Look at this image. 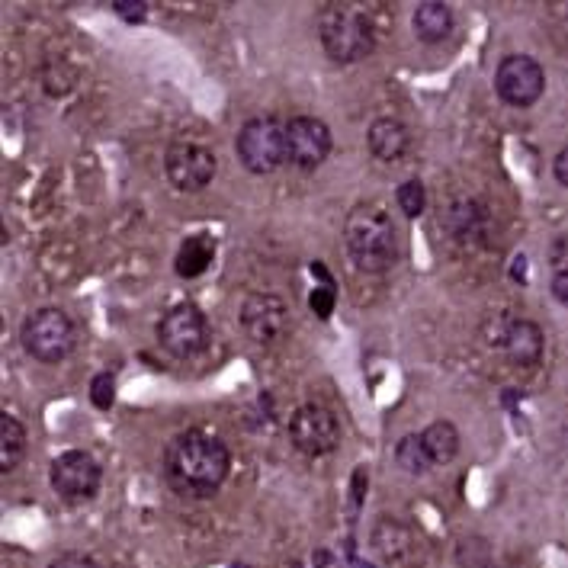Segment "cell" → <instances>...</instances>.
I'll return each mask as SVG.
<instances>
[{
  "mask_svg": "<svg viewBox=\"0 0 568 568\" xmlns=\"http://www.w3.org/2000/svg\"><path fill=\"white\" fill-rule=\"evenodd\" d=\"M232 453L206 431H183L164 450V475L183 498H212L228 479Z\"/></svg>",
  "mask_w": 568,
  "mask_h": 568,
  "instance_id": "cell-1",
  "label": "cell"
},
{
  "mask_svg": "<svg viewBox=\"0 0 568 568\" xmlns=\"http://www.w3.org/2000/svg\"><path fill=\"white\" fill-rule=\"evenodd\" d=\"M344 244L353 267L363 273H386L398 260L395 222L379 203H360L344 222Z\"/></svg>",
  "mask_w": 568,
  "mask_h": 568,
  "instance_id": "cell-2",
  "label": "cell"
},
{
  "mask_svg": "<svg viewBox=\"0 0 568 568\" xmlns=\"http://www.w3.org/2000/svg\"><path fill=\"white\" fill-rule=\"evenodd\" d=\"M318 39L334 61L350 65L373 52L376 29L363 10L350 4H328L318 13Z\"/></svg>",
  "mask_w": 568,
  "mask_h": 568,
  "instance_id": "cell-3",
  "label": "cell"
},
{
  "mask_svg": "<svg viewBox=\"0 0 568 568\" xmlns=\"http://www.w3.org/2000/svg\"><path fill=\"white\" fill-rule=\"evenodd\" d=\"M238 161L251 174H273L286 164V122L276 116H254L241 126L235 138Z\"/></svg>",
  "mask_w": 568,
  "mask_h": 568,
  "instance_id": "cell-4",
  "label": "cell"
},
{
  "mask_svg": "<svg viewBox=\"0 0 568 568\" xmlns=\"http://www.w3.org/2000/svg\"><path fill=\"white\" fill-rule=\"evenodd\" d=\"M23 350L39 363H61L74 350L78 341V331H74V321L61 312V309H36L23 321L20 331Z\"/></svg>",
  "mask_w": 568,
  "mask_h": 568,
  "instance_id": "cell-5",
  "label": "cell"
},
{
  "mask_svg": "<svg viewBox=\"0 0 568 568\" xmlns=\"http://www.w3.org/2000/svg\"><path fill=\"white\" fill-rule=\"evenodd\" d=\"M209 321L196 305H174L158 321V341L177 360H193L209 347Z\"/></svg>",
  "mask_w": 568,
  "mask_h": 568,
  "instance_id": "cell-6",
  "label": "cell"
},
{
  "mask_svg": "<svg viewBox=\"0 0 568 568\" xmlns=\"http://www.w3.org/2000/svg\"><path fill=\"white\" fill-rule=\"evenodd\" d=\"M49 479H52V488L58 498L78 504V501H90L100 491L103 469L87 450H68V453L55 456Z\"/></svg>",
  "mask_w": 568,
  "mask_h": 568,
  "instance_id": "cell-7",
  "label": "cell"
},
{
  "mask_svg": "<svg viewBox=\"0 0 568 568\" xmlns=\"http://www.w3.org/2000/svg\"><path fill=\"white\" fill-rule=\"evenodd\" d=\"M495 90L508 106H533L546 90V71L530 55H508L495 71Z\"/></svg>",
  "mask_w": 568,
  "mask_h": 568,
  "instance_id": "cell-8",
  "label": "cell"
},
{
  "mask_svg": "<svg viewBox=\"0 0 568 568\" xmlns=\"http://www.w3.org/2000/svg\"><path fill=\"white\" fill-rule=\"evenodd\" d=\"M289 440L305 456H328L341 443V424L325 405H302L289 421Z\"/></svg>",
  "mask_w": 568,
  "mask_h": 568,
  "instance_id": "cell-9",
  "label": "cell"
},
{
  "mask_svg": "<svg viewBox=\"0 0 568 568\" xmlns=\"http://www.w3.org/2000/svg\"><path fill=\"white\" fill-rule=\"evenodd\" d=\"M216 167V155L196 142H174L164 155V174L180 193L206 190L212 177H216Z\"/></svg>",
  "mask_w": 568,
  "mask_h": 568,
  "instance_id": "cell-10",
  "label": "cell"
},
{
  "mask_svg": "<svg viewBox=\"0 0 568 568\" xmlns=\"http://www.w3.org/2000/svg\"><path fill=\"white\" fill-rule=\"evenodd\" d=\"M331 155V129L315 116H293L286 122V161L299 171L315 167Z\"/></svg>",
  "mask_w": 568,
  "mask_h": 568,
  "instance_id": "cell-11",
  "label": "cell"
},
{
  "mask_svg": "<svg viewBox=\"0 0 568 568\" xmlns=\"http://www.w3.org/2000/svg\"><path fill=\"white\" fill-rule=\"evenodd\" d=\"M241 328L257 344H276L289 331V309L273 293H251L241 305Z\"/></svg>",
  "mask_w": 568,
  "mask_h": 568,
  "instance_id": "cell-12",
  "label": "cell"
},
{
  "mask_svg": "<svg viewBox=\"0 0 568 568\" xmlns=\"http://www.w3.org/2000/svg\"><path fill=\"white\" fill-rule=\"evenodd\" d=\"M504 353L517 366H533L543 360V328L536 321L514 318L508 334H504Z\"/></svg>",
  "mask_w": 568,
  "mask_h": 568,
  "instance_id": "cell-13",
  "label": "cell"
},
{
  "mask_svg": "<svg viewBox=\"0 0 568 568\" xmlns=\"http://www.w3.org/2000/svg\"><path fill=\"white\" fill-rule=\"evenodd\" d=\"M366 142H370L373 158H379V161H398V158H405V151L411 145V135H408V126H405L402 119L382 116V119L373 122L370 132H366Z\"/></svg>",
  "mask_w": 568,
  "mask_h": 568,
  "instance_id": "cell-14",
  "label": "cell"
},
{
  "mask_svg": "<svg viewBox=\"0 0 568 568\" xmlns=\"http://www.w3.org/2000/svg\"><path fill=\"white\" fill-rule=\"evenodd\" d=\"M488 222V212L482 203H475V199H453V203L440 212V225L447 228L453 238H475L482 235V228Z\"/></svg>",
  "mask_w": 568,
  "mask_h": 568,
  "instance_id": "cell-15",
  "label": "cell"
},
{
  "mask_svg": "<svg viewBox=\"0 0 568 568\" xmlns=\"http://www.w3.org/2000/svg\"><path fill=\"white\" fill-rule=\"evenodd\" d=\"M411 26L421 42H431V45L443 42L453 29V10L443 4V0H424V4H418V10H414Z\"/></svg>",
  "mask_w": 568,
  "mask_h": 568,
  "instance_id": "cell-16",
  "label": "cell"
},
{
  "mask_svg": "<svg viewBox=\"0 0 568 568\" xmlns=\"http://www.w3.org/2000/svg\"><path fill=\"white\" fill-rule=\"evenodd\" d=\"M23 453H26V427L13 414L0 411V469H4V475L20 466Z\"/></svg>",
  "mask_w": 568,
  "mask_h": 568,
  "instance_id": "cell-17",
  "label": "cell"
},
{
  "mask_svg": "<svg viewBox=\"0 0 568 568\" xmlns=\"http://www.w3.org/2000/svg\"><path fill=\"white\" fill-rule=\"evenodd\" d=\"M424 437V447L431 453L434 466H447L450 459L459 453V431L453 421H434L427 424V431L421 434Z\"/></svg>",
  "mask_w": 568,
  "mask_h": 568,
  "instance_id": "cell-18",
  "label": "cell"
},
{
  "mask_svg": "<svg viewBox=\"0 0 568 568\" xmlns=\"http://www.w3.org/2000/svg\"><path fill=\"white\" fill-rule=\"evenodd\" d=\"M212 254H216V244H212V238L206 235H193L183 241V248L177 254V273L187 276V280H193V276L206 273L209 264H212Z\"/></svg>",
  "mask_w": 568,
  "mask_h": 568,
  "instance_id": "cell-19",
  "label": "cell"
},
{
  "mask_svg": "<svg viewBox=\"0 0 568 568\" xmlns=\"http://www.w3.org/2000/svg\"><path fill=\"white\" fill-rule=\"evenodd\" d=\"M395 463L402 466V472H408V475H424V472H431L434 459H431V453H427L421 434H405L395 443Z\"/></svg>",
  "mask_w": 568,
  "mask_h": 568,
  "instance_id": "cell-20",
  "label": "cell"
},
{
  "mask_svg": "<svg viewBox=\"0 0 568 568\" xmlns=\"http://www.w3.org/2000/svg\"><path fill=\"white\" fill-rule=\"evenodd\" d=\"M373 540H376V549L382 552V556H386L389 562H395V559L405 556L411 536L398 524H392V520H382V524L376 527V533H373Z\"/></svg>",
  "mask_w": 568,
  "mask_h": 568,
  "instance_id": "cell-21",
  "label": "cell"
},
{
  "mask_svg": "<svg viewBox=\"0 0 568 568\" xmlns=\"http://www.w3.org/2000/svg\"><path fill=\"white\" fill-rule=\"evenodd\" d=\"M395 203H398V209H402L408 219H418L421 212L427 209V190H424V183H421V180H405L402 187L395 190Z\"/></svg>",
  "mask_w": 568,
  "mask_h": 568,
  "instance_id": "cell-22",
  "label": "cell"
},
{
  "mask_svg": "<svg viewBox=\"0 0 568 568\" xmlns=\"http://www.w3.org/2000/svg\"><path fill=\"white\" fill-rule=\"evenodd\" d=\"M90 402H94L100 411H110L116 402V376L113 373H100L90 382Z\"/></svg>",
  "mask_w": 568,
  "mask_h": 568,
  "instance_id": "cell-23",
  "label": "cell"
},
{
  "mask_svg": "<svg viewBox=\"0 0 568 568\" xmlns=\"http://www.w3.org/2000/svg\"><path fill=\"white\" fill-rule=\"evenodd\" d=\"M113 10L126 23H145V17H148V4H145V0H116Z\"/></svg>",
  "mask_w": 568,
  "mask_h": 568,
  "instance_id": "cell-24",
  "label": "cell"
},
{
  "mask_svg": "<svg viewBox=\"0 0 568 568\" xmlns=\"http://www.w3.org/2000/svg\"><path fill=\"white\" fill-rule=\"evenodd\" d=\"M546 257H549V267L556 273H568V235L552 238Z\"/></svg>",
  "mask_w": 568,
  "mask_h": 568,
  "instance_id": "cell-25",
  "label": "cell"
},
{
  "mask_svg": "<svg viewBox=\"0 0 568 568\" xmlns=\"http://www.w3.org/2000/svg\"><path fill=\"white\" fill-rule=\"evenodd\" d=\"M312 309L318 312V318H328L334 309V283H325L321 289L312 293Z\"/></svg>",
  "mask_w": 568,
  "mask_h": 568,
  "instance_id": "cell-26",
  "label": "cell"
},
{
  "mask_svg": "<svg viewBox=\"0 0 568 568\" xmlns=\"http://www.w3.org/2000/svg\"><path fill=\"white\" fill-rule=\"evenodd\" d=\"M49 568H100L90 556H84V552H61L58 559H52Z\"/></svg>",
  "mask_w": 568,
  "mask_h": 568,
  "instance_id": "cell-27",
  "label": "cell"
},
{
  "mask_svg": "<svg viewBox=\"0 0 568 568\" xmlns=\"http://www.w3.org/2000/svg\"><path fill=\"white\" fill-rule=\"evenodd\" d=\"M363 482H366V472L357 469V472H353V508H350V520H357V511H360V504H363Z\"/></svg>",
  "mask_w": 568,
  "mask_h": 568,
  "instance_id": "cell-28",
  "label": "cell"
},
{
  "mask_svg": "<svg viewBox=\"0 0 568 568\" xmlns=\"http://www.w3.org/2000/svg\"><path fill=\"white\" fill-rule=\"evenodd\" d=\"M552 296H556V302H562L565 309H568V273H556L552 276Z\"/></svg>",
  "mask_w": 568,
  "mask_h": 568,
  "instance_id": "cell-29",
  "label": "cell"
},
{
  "mask_svg": "<svg viewBox=\"0 0 568 568\" xmlns=\"http://www.w3.org/2000/svg\"><path fill=\"white\" fill-rule=\"evenodd\" d=\"M552 174H556V180L562 183V187H568V148H562L556 161H552Z\"/></svg>",
  "mask_w": 568,
  "mask_h": 568,
  "instance_id": "cell-30",
  "label": "cell"
},
{
  "mask_svg": "<svg viewBox=\"0 0 568 568\" xmlns=\"http://www.w3.org/2000/svg\"><path fill=\"white\" fill-rule=\"evenodd\" d=\"M312 562H315L318 568H325V565L331 562V556H328V552H325V549H318V552H315V556H312Z\"/></svg>",
  "mask_w": 568,
  "mask_h": 568,
  "instance_id": "cell-31",
  "label": "cell"
},
{
  "mask_svg": "<svg viewBox=\"0 0 568 568\" xmlns=\"http://www.w3.org/2000/svg\"><path fill=\"white\" fill-rule=\"evenodd\" d=\"M228 568H251V565H244V562H235V565H228Z\"/></svg>",
  "mask_w": 568,
  "mask_h": 568,
  "instance_id": "cell-32",
  "label": "cell"
}]
</instances>
